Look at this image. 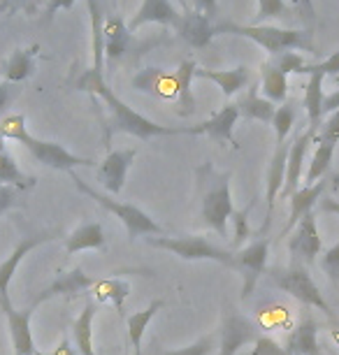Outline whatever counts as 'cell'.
<instances>
[{
    "mask_svg": "<svg viewBox=\"0 0 339 355\" xmlns=\"http://www.w3.org/2000/svg\"><path fill=\"white\" fill-rule=\"evenodd\" d=\"M77 89L103 100V105L107 107L110 112L107 132H125V135H135L137 139H144V142L154 137H168V135H191V128H170V125H161L147 116H142V114H137L110 89L105 72L86 68L77 79Z\"/></svg>",
    "mask_w": 339,
    "mask_h": 355,
    "instance_id": "obj_1",
    "label": "cell"
},
{
    "mask_svg": "<svg viewBox=\"0 0 339 355\" xmlns=\"http://www.w3.org/2000/svg\"><path fill=\"white\" fill-rule=\"evenodd\" d=\"M198 189H200L205 225L225 237V225L235 211L230 193V172H218L211 163H205L198 167Z\"/></svg>",
    "mask_w": 339,
    "mask_h": 355,
    "instance_id": "obj_2",
    "label": "cell"
},
{
    "mask_svg": "<svg viewBox=\"0 0 339 355\" xmlns=\"http://www.w3.org/2000/svg\"><path fill=\"white\" fill-rule=\"evenodd\" d=\"M228 33V35L247 37L258 46H263L270 56H277L281 51H307L316 53L314 44V33L311 31H300V28H277V26H239V24H218L216 35Z\"/></svg>",
    "mask_w": 339,
    "mask_h": 355,
    "instance_id": "obj_3",
    "label": "cell"
},
{
    "mask_svg": "<svg viewBox=\"0 0 339 355\" xmlns=\"http://www.w3.org/2000/svg\"><path fill=\"white\" fill-rule=\"evenodd\" d=\"M70 177H72V182H75L77 191H82L84 196L96 200L103 209H107L110 214H114V216L121 220V223L125 225V230H128L130 239L142 237V234H161L163 232V227L158 225L156 220L149 216V214H144L142 209H139V207L130 205V202H119V200H114L112 196H105V193L91 189V186L86 184L82 177H77L75 170L70 172Z\"/></svg>",
    "mask_w": 339,
    "mask_h": 355,
    "instance_id": "obj_4",
    "label": "cell"
},
{
    "mask_svg": "<svg viewBox=\"0 0 339 355\" xmlns=\"http://www.w3.org/2000/svg\"><path fill=\"white\" fill-rule=\"evenodd\" d=\"M149 246L156 249H165L170 253H175L182 260H214V263L235 270V253L225 251L221 246L211 244L209 239L198 237V234H184V237H147Z\"/></svg>",
    "mask_w": 339,
    "mask_h": 355,
    "instance_id": "obj_5",
    "label": "cell"
},
{
    "mask_svg": "<svg viewBox=\"0 0 339 355\" xmlns=\"http://www.w3.org/2000/svg\"><path fill=\"white\" fill-rule=\"evenodd\" d=\"M270 281L277 288H281L284 293H288L290 297H295L297 302L304 304L307 309H318L323 311L325 316H332L330 304L325 302V297L318 291V286L314 284L311 274L304 270L302 265H290L286 270H272L270 272Z\"/></svg>",
    "mask_w": 339,
    "mask_h": 355,
    "instance_id": "obj_6",
    "label": "cell"
},
{
    "mask_svg": "<svg viewBox=\"0 0 339 355\" xmlns=\"http://www.w3.org/2000/svg\"><path fill=\"white\" fill-rule=\"evenodd\" d=\"M21 146L37 160V163L51 167V170L72 172L75 167H93L91 158H82V156H77V153H70L65 146L56 144V142H46V139H40V137H33L31 132L26 135Z\"/></svg>",
    "mask_w": 339,
    "mask_h": 355,
    "instance_id": "obj_7",
    "label": "cell"
},
{
    "mask_svg": "<svg viewBox=\"0 0 339 355\" xmlns=\"http://www.w3.org/2000/svg\"><path fill=\"white\" fill-rule=\"evenodd\" d=\"M268 253H270V239L268 237L256 239V242H251L249 246H244V249H239L235 253V270L244 277V286H242V297L244 300L251 297L258 279L263 277L265 265H268Z\"/></svg>",
    "mask_w": 339,
    "mask_h": 355,
    "instance_id": "obj_8",
    "label": "cell"
},
{
    "mask_svg": "<svg viewBox=\"0 0 339 355\" xmlns=\"http://www.w3.org/2000/svg\"><path fill=\"white\" fill-rule=\"evenodd\" d=\"M323 249V239L316 225V214L309 211L295 225L293 234L288 239V251L293 256L295 265H311Z\"/></svg>",
    "mask_w": 339,
    "mask_h": 355,
    "instance_id": "obj_9",
    "label": "cell"
},
{
    "mask_svg": "<svg viewBox=\"0 0 339 355\" xmlns=\"http://www.w3.org/2000/svg\"><path fill=\"white\" fill-rule=\"evenodd\" d=\"M258 337H261V327H258L254 320L230 311L228 316L223 318L218 355H237L239 348H244L247 344H254Z\"/></svg>",
    "mask_w": 339,
    "mask_h": 355,
    "instance_id": "obj_10",
    "label": "cell"
},
{
    "mask_svg": "<svg viewBox=\"0 0 339 355\" xmlns=\"http://www.w3.org/2000/svg\"><path fill=\"white\" fill-rule=\"evenodd\" d=\"M0 309H3L5 318H8V327H10V337H12V348H15V355H33L37 353L35 341H33L31 334V316L33 309H15L10 302V297L0 300Z\"/></svg>",
    "mask_w": 339,
    "mask_h": 355,
    "instance_id": "obj_11",
    "label": "cell"
},
{
    "mask_svg": "<svg viewBox=\"0 0 339 355\" xmlns=\"http://www.w3.org/2000/svg\"><path fill=\"white\" fill-rule=\"evenodd\" d=\"M135 156H137L135 149L110 151L96 170L98 184H101L107 193H112V196H119V193L123 191L125 174H128V167L132 160H135Z\"/></svg>",
    "mask_w": 339,
    "mask_h": 355,
    "instance_id": "obj_12",
    "label": "cell"
},
{
    "mask_svg": "<svg viewBox=\"0 0 339 355\" xmlns=\"http://www.w3.org/2000/svg\"><path fill=\"white\" fill-rule=\"evenodd\" d=\"M237 121H239L237 105H225L216 114H211L207 121L191 125V135H207L209 139H214V142H228L237 149L235 135H232Z\"/></svg>",
    "mask_w": 339,
    "mask_h": 355,
    "instance_id": "obj_13",
    "label": "cell"
},
{
    "mask_svg": "<svg viewBox=\"0 0 339 355\" xmlns=\"http://www.w3.org/2000/svg\"><path fill=\"white\" fill-rule=\"evenodd\" d=\"M316 130L307 128L304 132H300L293 142H290L288 149V163H286V182L281 189V198H290L293 193L300 189L302 174H304V158H307L309 144L314 142Z\"/></svg>",
    "mask_w": 339,
    "mask_h": 355,
    "instance_id": "obj_14",
    "label": "cell"
},
{
    "mask_svg": "<svg viewBox=\"0 0 339 355\" xmlns=\"http://www.w3.org/2000/svg\"><path fill=\"white\" fill-rule=\"evenodd\" d=\"M179 21H182V12L172 5V0H142L139 10L128 21V31L135 33L147 24H161V26H170V28H177Z\"/></svg>",
    "mask_w": 339,
    "mask_h": 355,
    "instance_id": "obj_15",
    "label": "cell"
},
{
    "mask_svg": "<svg viewBox=\"0 0 339 355\" xmlns=\"http://www.w3.org/2000/svg\"><path fill=\"white\" fill-rule=\"evenodd\" d=\"M288 149H290V142H279L275 146V153H272V160H270V167H268V193H265V202H268V218H265V225L261 227V237L268 232V227L272 223V211H275L277 198L281 196V189H284V182H286Z\"/></svg>",
    "mask_w": 339,
    "mask_h": 355,
    "instance_id": "obj_16",
    "label": "cell"
},
{
    "mask_svg": "<svg viewBox=\"0 0 339 355\" xmlns=\"http://www.w3.org/2000/svg\"><path fill=\"white\" fill-rule=\"evenodd\" d=\"M132 49V33L128 31V24L123 17L114 12L105 19V61L110 65H116L123 61Z\"/></svg>",
    "mask_w": 339,
    "mask_h": 355,
    "instance_id": "obj_17",
    "label": "cell"
},
{
    "mask_svg": "<svg viewBox=\"0 0 339 355\" xmlns=\"http://www.w3.org/2000/svg\"><path fill=\"white\" fill-rule=\"evenodd\" d=\"M179 33V37L193 49H205L211 44V40L216 37V26L211 24V19L207 15L198 10L182 12V21L175 28Z\"/></svg>",
    "mask_w": 339,
    "mask_h": 355,
    "instance_id": "obj_18",
    "label": "cell"
},
{
    "mask_svg": "<svg viewBox=\"0 0 339 355\" xmlns=\"http://www.w3.org/2000/svg\"><path fill=\"white\" fill-rule=\"evenodd\" d=\"M286 351L290 355H325V351L321 348V341H318V323H316V318L311 316V311L307 306H304V311H302L300 323L288 334Z\"/></svg>",
    "mask_w": 339,
    "mask_h": 355,
    "instance_id": "obj_19",
    "label": "cell"
},
{
    "mask_svg": "<svg viewBox=\"0 0 339 355\" xmlns=\"http://www.w3.org/2000/svg\"><path fill=\"white\" fill-rule=\"evenodd\" d=\"M54 237H56V232H40V234H33V237H26L17 244V249L0 263V300L10 297L8 291H10L12 277L17 274V267L21 265V260L28 256L33 249H37L40 244L49 242V239H54Z\"/></svg>",
    "mask_w": 339,
    "mask_h": 355,
    "instance_id": "obj_20",
    "label": "cell"
},
{
    "mask_svg": "<svg viewBox=\"0 0 339 355\" xmlns=\"http://www.w3.org/2000/svg\"><path fill=\"white\" fill-rule=\"evenodd\" d=\"M297 75L309 77L307 89H304V110H307V121H309L307 128L318 132V128H321V119H323V98H325L323 79H325V75L316 68V65H304Z\"/></svg>",
    "mask_w": 339,
    "mask_h": 355,
    "instance_id": "obj_21",
    "label": "cell"
},
{
    "mask_svg": "<svg viewBox=\"0 0 339 355\" xmlns=\"http://www.w3.org/2000/svg\"><path fill=\"white\" fill-rule=\"evenodd\" d=\"M93 284H96V281H93L89 274H84V270H79V267H75V270H70V272H61L54 284L49 288H44V293L40 295L35 304H42L51 297H77V295L91 291Z\"/></svg>",
    "mask_w": 339,
    "mask_h": 355,
    "instance_id": "obj_22",
    "label": "cell"
},
{
    "mask_svg": "<svg viewBox=\"0 0 339 355\" xmlns=\"http://www.w3.org/2000/svg\"><path fill=\"white\" fill-rule=\"evenodd\" d=\"M195 79H207V82L216 84L223 91L225 98L237 96L244 86L251 84V70L247 65H237L232 70H195Z\"/></svg>",
    "mask_w": 339,
    "mask_h": 355,
    "instance_id": "obj_23",
    "label": "cell"
},
{
    "mask_svg": "<svg viewBox=\"0 0 339 355\" xmlns=\"http://www.w3.org/2000/svg\"><path fill=\"white\" fill-rule=\"evenodd\" d=\"M328 189V179H321V182L311 184V186H304V189H297L293 196H290V214H288V220H286V232H290L293 227L300 223V218L304 214H309L314 209V205L321 200L323 191Z\"/></svg>",
    "mask_w": 339,
    "mask_h": 355,
    "instance_id": "obj_24",
    "label": "cell"
},
{
    "mask_svg": "<svg viewBox=\"0 0 339 355\" xmlns=\"http://www.w3.org/2000/svg\"><path fill=\"white\" fill-rule=\"evenodd\" d=\"M258 89H261L258 84H249V91L237 100L239 119L244 116V119H249V121L272 123L277 107H275V103H270L268 98H263L261 93H258Z\"/></svg>",
    "mask_w": 339,
    "mask_h": 355,
    "instance_id": "obj_25",
    "label": "cell"
},
{
    "mask_svg": "<svg viewBox=\"0 0 339 355\" xmlns=\"http://www.w3.org/2000/svg\"><path fill=\"white\" fill-rule=\"evenodd\" d=\"M195 70H198L195 61H184L175 70V84H177L175 105L179 116H191L195 112V100H193V91H191V82L195 79Z\"/></svg>",
    "mask_w": 339,
    "mask_h": 355,
    "instance_id": "obj_26",
    "label": "cell"
},
{
    "mask_svg": "<svg viewBox=\"0 0 339 355\" xmlns=\"http://www.w3.org/2000/svg\"><path fill=\"white\" fill-rule=\"evenodd\" d=\"M40 51L37 44L28 46V49H15L10 53V58L3 65V77L10 84H21L26 82L33 70H35V53Z\"/></svg>",
    "mask_w": 339,
    "mask_h": 355,
    "instance_id": "obj_27",
    "label": "cell"
},
{
    "mask_svg": "<svg viewBox=\"0 0 339 355\" xmlns=\"http://www.w3.org/2000/svg\"><path fill=\"white\" fill-rule=\"evenodd\" d=\"M91 17V51L93 63L91 68L98 72H105V19L101 10V0H86Z\"/></svg>",
    "mask_w": 339,
    "mask_h": 355,
    "instance_id": "obj_28",
    "label": "cell"
},
{
    "mask_svg": "<svg viewBox=\"0 0 339 355\" xmlns=\"http://www.w3.org/2000/svg\"><path fill=\"white\" fill-rule=\"evenodd\" d=\"M93 320H96V300L89 297L84 304V311L72 323V337H75V348L79 355H96V348H93Z\"/></svg>",
    "mask_w": 339,
    "mask_h": 355,
    "instance_id": "obj_29",
    "label": "cell"
},
{
    "mask_svg": "<svg viewBox=\"0 0 339 355\" xmlns=\"http://www.w3.org/2000/svg\"><path fill=\"white\" fill-rule=\"evenodd\" d=\"M103 246H105V234L101 223H84L65 237V251L70 256L89 249H103Z\"/></svg>",
    "mask_w": 339,
    "mask_h": 355,
    "instance_id": "obj_30",
    "label": "cell"
},
{
    "mask_svg": "<svg viewBox=\"0 0 339 355\" xmlns=\"http://www.w3.org/2000/svg\"><path fill=\"white\" fill-rule=\"evenodd\" d=\"M91 291H93L91 293L93 300L114 304L119 316H123V302L128 300V295H130V286L125 284V281H121V279H103V281H96Z\"/></svg>",
    "mask_w": 339,
    "mask_h": 355,
    "instance_id": "obj_31",
    "label": "cell"
},
{
    "mask_svg": "<svg viewBox=\"0 0 339 355\" xmlns=\"http://www.w3.org/2000/svg\"><path fill=\"white\" fill-rule=\"evenodd\" d=\"M261 84H263V93L270 103L275 105H284L286 98H288V75H284L281 70H277L275 65L265 61L261 65Z\"/></svg>",
    "mask_w": 339,
    "mask_h": 355,
    "instance_id": "obj_32",
    "label": "cell"
},
{
    "mask_svg": "<svg viewBox=\"0 0 339 355\" xmlns=\"http://www.w3.org/2000/svg\"><path fill=\"white\" fill-rule=\"evenodd\" d=\"M165 306V300H154L147 309L135 311L132 316H128V339L132 348H135V355H142V337L147 332L149 323L154 320V316Z\"/></svg>",
    "mask_w": 339,
    "mask_h": 355,
    "instance_id": "obj_33",
    "label": "cell"
},
{
    "mask_svg": "<svg viewBox=\"0 0 339 355\" xmlns=\"http://www.w3.org/2000/svg\"><path fill=\"white\" fill-rule=\"evenodd\" d=\"M0 184L3 186H15V189L24 191L31 189L35 184L33 177H26V174L19 170V165L15 163V158L10 156L8 146H5V139L0 137Z\"/></svg>",
    "mask_w": 339,
    "mask_h": 355,
    "instance_id": "obj_34",
    "label": "cell"
},
{
    "mask_svg": "<svg viewBox=\"0 0 339 355\" xmlns=\"http://www.w3.org/2000/svg\"><path fill=\"white\" fill-rule=\"evenodd\" d=\"M332 156H335V146L332 144H318L314 156H311V163L307 167V174H304V182H307V186L321 182L323 174L328 172V167L332 163Z\"/></svg>",
    "mask_w": 339,
    "mask_h": 355,
    "instance_id": "obj_35",
    "label": "cell"
},
{
    "mask_svg": "<svg viewBox=\"0 0 339 355\" xmlns=\"http://www.w3.org/2000/svg\"><path fill=\"white\" fill-rule=\"evenodd\" d=\"M295 119H297V110H295L293 103H284L281 107H277L275 119H272V128H275L277 144L286 142L288 132L293 130V125H295Z\"/></svg>",
    "mask_w": 339,
    "mask_h": 355,
    "instance_id": "obj_36",
    "label": "cell"
},
{
    "mask_svg": "<svg viewBox=\"0 0 339 355\" xmlns=\"http://www.w3.org/2000/svg\"><path fill=\"white\" fill-rule=\"evenodd\" d=\"M290 12L284 0H258V10L254 15V26H265L272 19H288Z\"/></svg>",
    "mask_w": 339,
    "mask_h": 355,
    "instance_id": "obj_37",
    "label": "cell"
},
{
    "mask_svg": "<svg viewBox=\"0 0 339 355\" xmlns=\"http://www.w3.org/2000/svg\"><path fill=\"white\" fill-rule=\"evenodd\" d=\"M26 135H28V128H26L24 114H8V116L0 121V137L3 139H15V142L21 144Z\"/></svg>",
    "mask_w": 339,
    "mask_h": 355,
    "instance_id": "obj_38",
    "label": "cell"
},
{
    "mask_svg": "<svg viewBox=\"0 0 339 355\" xmlns=\"http://www.w3.org/2000/svg\"><path fill=\"white\" fill-rule=\"evenodd\" d=\"M314 142L316 144H332V146L339 144V110L332 112L321 123V128H318V132L314 135Z\"/></svg>",
    "mask_w": 339,
    "mask_h": 355,
    "instance_id": "obj_39",
    "label": "cell"
},
{
    "mask_svg": "<svg viewBox=\"0 0 339 355\" xmlns=\"http://www.w3.org/2000/svg\"><path fill=\"white\" fill-rule=\"evenodd\" d=\"M268 63L275 65L277 70H281L284 75H290V72H300L304 68V61L297 51H281L277 56H270Z\"/></svg>",
    "mask_w": 339,
    "mask_h": 355,
    "instance_id": "obj_40",
    "label": "cell"
},
{
    "mask_svg": "<svg viewBox=\"0 0 339 355\" xmlns=\"http://www.w3.org/2000/svg\"><path fill=\"white\" fill-rule=\"evenodd\" d=\"M249 209L251 205L247 207V209H235L232 211V225H235V237H232V244H235V249H242L244 242L249 239Z\"/></svg>",
    "mask_w": 339,
    "mask_h": 355,
    "instance_id": "obj_41",
    "label": "cell"
},
{
    "mask_svg": "<svg viewBox=\"0 0 339 355\" xmlns=\"http://www.w3.org/2000/svg\"><path fill=\"white\" fill-rule=\"evenodd\" d=\"M40 3L42 0H0V12L5 15H17V12H24V15H37Z\"/></svg>",
    "mask_w": 339,
    "mask_h": 355,
    "instance_id": "obj_42",
    "label": "cell"
},
{
    "mask_svg": "<svg viewBox=\"0 0 339 355\" xmlns=\"http://www.w3.org/2000/svg\"><path fill=\"white\" fill-rule=\"evenodd\" d=\"M321 270H323L325 277L332 281V284H337V281H339V242L335 246H330V249L323 253Z\"/></svg>",
    "mask_w": 339,
    "mask_h": 355,
    "instance_id": "obj_43",
    "label": "cell"
},
{
    "mask_svg": "<svg viewBox=\"0 0 339 355\" xmlns=\"http://www.w3.org/2000/svg\"><path fill=\"white\" fill-rule=\"evenodd\" d=\"M249 355H290L286 351V346H281L279 341H275L268 334H261L256 341H254V351Z\"/></svg>",
    "mask_w": 339,
    "mask_h": 355,
    "instance_id": "obj_44",
    "label": "cell"
},
{
    "mask_svg": "<svg viewBox=\"0 0 339 355\" xmlns=\"http://www.w3.org/2000/svg\"><path fill=\"white\" fill-rule=\"evenodd\" d=\"M211 353H214V339L202 337V339H198L195 344H191L186 348H177V351H168L165 355H211Z\"/></svg>",
    "mask_w": 339,
    "mask_h": 355,
    "instance_id": "obj_45",
    "label": "cell"
},
{
    "mask_svg": "<svg viewBox=\"0 0 339 355\" xmlns=\"http://www.w3.org/2000/svg\"><path fill=\"white\" fill-rule=\"evenodd\" d=\"M17 196H19V189H15V186H3V184H0V216H3V214L17 202Z\"/></svg>",
    "mask_w": 339,
    "mask_h": 355,
    "instance_id": "obj_46",
    "label": "cell"
},
{
    "mask_svg": "<svg viewBox=\"0 0 339 355\" xmlns=\"http://www.w3.org/2000/svg\"><path fill=\"white\" fill-rule=\"evenodd\" d=\"M316 68L321 70L325 77H337L339 75V51L330 53V56L325 58V61L316 63Z\"/></svg>",
    "mask_w": 339,
    "mask_h": 355,
    "instance_id": "obj_47",
    "label": "cell"
},
{
    "mask_svg": "<svg viewBox=\"0 0 339 355\" xmlns=\"http://www.w3.org/2000/svg\"><path fill=\"white\" fill-rule=\"evenodd\" d=\"M77 0H46L44 5V21H49L51 17L56 15L58 10H72V5H75Z\"/></svg>",
    "mask_w": 339,
    "mask_h": 355,
    "instance_id": "obj_48",
    "label": "cell"
},
{
    "mask_svg": "<svg viewBox=\"0 0 339 355\" xmlns=\"http://www.w3.org/2000/svg\"><path fill=\"white\" fill-rule=\"evenodd\" d=\"M193 8H195L198 12H202V15H207L209 19L216 17V12H218L216 0H193Z\"/></svg>",
    "mask_w": 339,
    "mask_h": 355,
    "instance_id": "obj_49",
    "label": "cell"
},
{
    "mask_svg": "<svg viewBox=\"0 0 339 355\" xmlns=\"http://www.w3.org/2000/svg\"><path fill=\"white\" fill-rule=\"evenodd\" d=\"M12 98H15V84L0 82V112L12 103Z\"/></svg>",
    "mask_w": 339,
    "mask_h": 355,
    "instance_id": "obj_50",
    "label": "cell"
},
{
    "mask_svg": "<svg viewBox=\"0 0 339 355\" xmlns=\"http://www.w3.org/2000/svg\"><path fill=\"white\" fill-rule=\"evenodd\" d=\"M295 8L300 10V15L307 19V21H314V0H293Z\"/></svg>",
    "mask_w": 339,
    "mask_h": 355,
    "instance_id": "obj_51",
    "label": "cell"
},
{
    "mask_svg": "<svg viewBox=\"0 0 339 355\" xmlns=\"http://www.w3.org/2000/svg\"><path fill=\"white\" fill-rule=\"evenodd\" d=\"M337 110H339V89L323 98V114H332Z\"/></svg>",
    "mask_w": 339,
    "mask_h": 355,
    "instance_id": "obj_52",
    "label": "cell"
},
{
    "mask_svg": "<svg viewBox=\"0 0 339 355\" xmlns=\"http://www.w3.org/2000/svg\"><path fill=\"white\" fill-rule=\"evenodd\" d=\"M51 355H79V353H77V348H72L70 339H63L61 344H58L54 351H51Z\"/></svg>",
    "mask_w": 339,
    "mask_h": 355,
    "instance_id": "obj_53",
    "label": "cell"
},
{
    "mask_svg": "<svg viewBox=\"0 0 339 355\" xmlns=\"http://www.w3.org/2000/svg\"><path fill=\"white\" fill-rule=\"evenodd\" d=\"M318 209L325 211V214H337V216H339V202H337V200H321Z\"/></svg>",
    "mask_w": 339,
    "mask_h": 355,
    "instance_id": "obj_54",
    "label": "cell"
},
{
    "mask_svg": "<svg viewBox=\"0 0 339 355\" xmlns=\"http://www.w3.org/2000/svg\"><path fill=\"white\" fill-rule=\"evenodd\" d=\"M328 334H330V339H332V341H335V344L339 346V323H337L335 327H332V330H330Z\"/></svg>",
    "mask_w": 339,
    "mask_h": 355,
    "instance_id": "obj_55",
    "label": "cell"
},
{
    "mask_svg": "<svg viewBox=\"0 0 339 355\" xmlns=\"http://www.w3.org/2000/svg\"><path fill=\"white\" fill-rule=\"evenodd\" d=\"M325 355H339L337 351H325Z\"/></svg>",
    "mask_w": 339,
    "mask_h": 355,
    "instance_id": "obj_56",
    "label": "cell"
},
{
    "mask_svg": "<svg viewBox=\"0 0 339 355\" xmlns=\"http://www.w3.org/2000/svg\"><path fill=\"white\" fill-rule=\"evenodd\" d=\"M33 355H51V353H42V351H37V353H33Z\"/></svg>",
    "mask_w": 339,
    "mask_h": 355,
    "instance_id": "obj_57",
    "label": "cell"
}]
</instances>
